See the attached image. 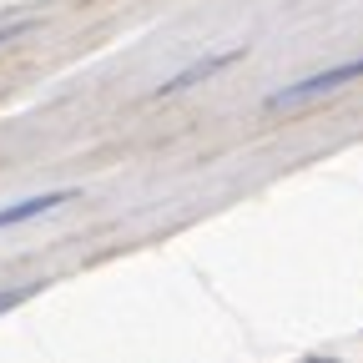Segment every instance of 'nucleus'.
I'll return each instance as SVG.
<instances>
[{"mask_svg": "<svg viewBox=\"0 0 363 363\" xmlns=\"http://www.w3.org/2000/svg\"><path fill=\"white\" fill-rule=\"evenodd\" d=\"M30 30V21H16V26H0V45H11V40H21Z\"/></svg>", "mask_w": 363, "mask_h": 363, "instance_id": "39448f33", "label": "nucleus"}, {"mask_svg": "<svg viewBox=\"0 0 363 363\" xmlns=\"http://www.w3.org/2000/svg\"><path fill=\"white\" fill-rule=\"evenodd\" d=\"M233 61H242V51H222V56H207V61H197V66H187V71H177L172 81H162V86H157V96H177V91H187V86L207 81L212 71H222V66H233Z\"/></svg>", "mask_w": 363, "mask_h": 363, "instance_id": "f03ea898", "label": "nucleus"}, {"mask_svg": "<svg viewBox=\"0 0 363 363\" xmlns=\"http://www.w3.org/2000/svg\"><path fill=\"white\" fill-rule=\"evenodd\" d=\"M61 202H76V192H71V187H66V192H40V197H26V202H16V207H0V227L30 222V217H40V212H56Z\"/></svg>", "mask_w": 363, "mask_h": 363, "instance_id": "7ed1b4c3", "label": "nucleus"}, {"mask_svg": "<svg viewBox=\"0 0 363 363\" xmlns=\"http://www.w3.org/2000/svg\"><path fill=\"white\" fill-rule=\"evenodd\" d=\"M30 293H40V283H26V288H16V293H0V313H11V308H21Z\"/></svg>", "mask_w": 363, "mask_h": 363, "instance_id": "20e7f679", "label": "nucleus"}, {"mask_svg": "<svg viewBox=\"0 0 363 363\" xmlns=\"http://www.w3.org/2000/svg\"><path fill=\"white\" fill-rule=\"evenodd\" d=\"M353 76H363V56H358V61H343V66H328V71H318V76H308V81H293V86H283V91H272L267 106H272V111H278V106H303V101H313V96H323V91H338V86L353 81Z\"/></svg>", "mask_w": 363, "mask_h": 363, "instance_id": "f257e3e1", "label": "nucleus"}]
</instances>
